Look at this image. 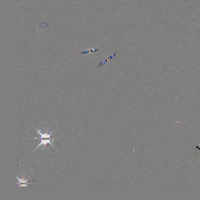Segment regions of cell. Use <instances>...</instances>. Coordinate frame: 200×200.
I'll return each mask as SVG.
<instances>
[{"mask_svg":"<svg viewBox=\"0 0 200 200\" xmlns=\"http://www.w3.org/2000/svg\"><path fill=\"white\" fill-rule=\"evenodd\" d=\"M39 139L41 140V143L40 144H39L38 145V146L36 147V149H35V150L33 151V152L36 150L39 147H40L41 146H42V147H44V149L46 150V146L48 144H51L54 148H55V147L54 146V145L52 144L53 143H54V139H40V138H37V137H35V140H36V139Z\"/></svg>","mask_w":200,"mask_h":200,"instance_id":"6da1fadb","label":"cell"},{"mask_svg":"<svg viewBox=\"0 0 200 200\" xmlns=\"http://www.w3.org/2000/svg\"><path fill=\"white\" fill-rule=\"evenodd\" d=\"M16 178L17 180H18V182L17 183H16V185L19 186V187H27L28 185L33 184V183H29V182H28L29 179L31 178L30 177H29L28 179H25L24 178L20 179V178H19L18 176H16Z\"/></svg>","mask_w":200,"mask_h":200,"instance_id":"7a4b0ae2","label":"cell"},{"mask_svg":"<svg viewBox=\"0 0 200 200\" xmlns=\"http://www.w3.org/2000/svg\"><path fill=\"white\" fill-rule=\"evenodd\" d=\"M34 128H35V129L36 130V131H37V133L41 136L40 139H51V135H52V134L54 133V131L51 132L49 134L47 133L46 131H45V133H42L39 130H38V129H36L35 127H34Z\"/></svg>","mask_w":200,"mask_h":200,"instance_id":"3957f363","label":"cell"},{"mask_svg":"<svg viewBox=\"0 0 200 200\" xmlns=\"http://www.w3.org/2000/svg\"><path fill=\"white\" fill-rule=\"evenodd\" d=\"M99 50V49H93V50H90V51H86L82 52V54H88V53H91V52H96Z\"/></svg>","mask_w":200,"mask_h":200,"instance_id":"277c9868","label":"cell"},{"mask_svg":"<svg viewBox=\"0 0 200 200\" xmlns=\"http://www.w3.org/2000/svg\"><path fill=\"white\" fill-rule=\"evenodd\" d=\"M115 55H116V54H114V55H111V56H110V57H109V58H107V59H106V60H105V61H104V62H101V64H100V65H99V66H101V65H103V64H105V63H106V62H107V61H109V59H111V58H113V57H114V56H115Z\"/></svg>","mask_w":200,"mask_h":200,"instance_id":"5b68a950","label":"cell"}]
</instances>
